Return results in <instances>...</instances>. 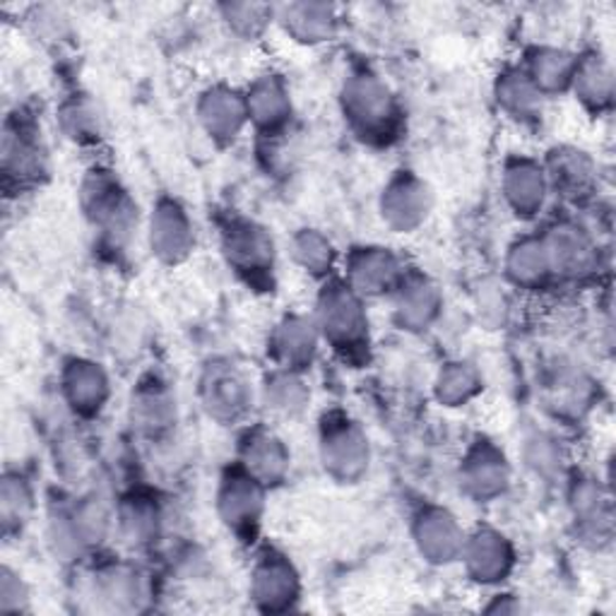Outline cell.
Returning a JSON list of instances; mask_svg holds the SVG:
<instances>
[{
  "label": "cell",
  "instance_id": "obj_3",
  "mask_svg": "<svg viewBox=\"0 0 616 616\" xmlns=\"http://www.w3.org/2000/svg\"><path fill=\"white\" fill-rule=\"evenodd\" d=\"M222 506L227 508V518L229 523H234V528H239L243 523H253L257 506H261V496H257L253 479L231 475V479H227V489L222 494Z\"/></svg>",
  "mask_w": 616,
  "mask_h": 616
},
{
  "label": "cell",
  "instance_id": "obj_1",
  "mask_svg": "<svg viewBox=\"0 0 616 616\" xmlns=\"http://www.w3.org/2000/svg\"><path fill=\"white\" fill-rule=\"evenodd\" d=\"M320 313H323V330H326V335L335 344L340 347L354 344L364 338L366 320L362 316V309L342 287L326 291L320 304Z\"/></svg>",
  "mask_w": 616,
  "mask_h": 616
},
{
  "label": "cell",
  "instance_id": "obj_4",
  "mask_svg": "<svg viewBox=\"0 0 616 616\" xmlns=\"http://www.w3.org/2000/svg\"><path fill=\"white\" fill-rule=\"evenodd\" d=\"M87 364H77V368H73L68 380L73 384H80V390H71L73 400L80 402V407H87L85 402H92V405L99 407V402H102V390H104V380L99 376V372L95 368H85Z\"/></svg>",
  "mask_w": 616,
  "mask_h": 616
},
{
  "label": "cell",
  "instance_id": "obj_5",
  "mask_svg": "<svg viewBox=\"0 0 616 616\" xmlns=\"http://www.w3.org/2000/svg\"><path fill=\"white\" fill-rule=\"evenodd\" d=\"M20 477H5V485H3V523H5V530H10V525L15 520H20L22 511L25 506H29V494L25 491V487L20 485Z\"/></svg>",
  "mask_w": 616,
  "mask_h": 616
},
{
  "label": "cell",
  "instance_id": "obj_2",
  "mask_svg": "<svg viewBox=\"0 0 616 616\" xmlns=\"http://www.w3.org/2000/svg\"><path fill=\"white\" fill-rule=\"evenodd\" d=\"M35 130L25 123L17 121V126L13 123H5V140H3V172H5V186H10L15 176L32 178L41 172V152L39 144L32 140Z\"/></svg>",
  "mask_w": 616,
  "mask_h": 616
}]
</instances>
